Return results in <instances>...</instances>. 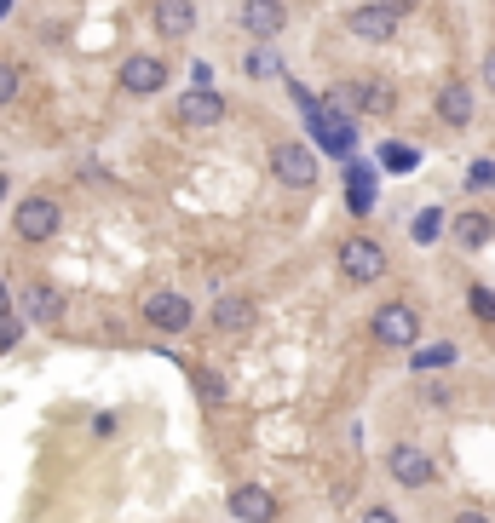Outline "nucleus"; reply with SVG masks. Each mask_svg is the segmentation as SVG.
<instances>
[{"instance_id": "9", "label": "nucleus", "mask_w": 495, "mask_h": 523, "mask_svg": "<svg viewBox=\"0 0 495 523\" xmlns=\"http://www.w3.org/2000/svg\"><path fill=\"white\" fill-rule=\"evenodd\" d=\"M375 334H380V345H415L421 322H415L409 305H380V311H375Z\"/></svg>"}, {"instance_id": "3", "label": "nucleus", "mask_w": 495, "mask_h": 523, "mask_svg": "<svg viewBox=\"0 0 495 523\" xmlns=\"http://www.w3.org/2000/svg\"><path fill=\"white\" fill-rule=\"evenodd\" d=\"M271 173L288 184V190H317V156H311V144H277L271 150Z\"/></svg>"}, {"instance_id": "28", "label": "nucleus", "mask_w": 495, "mask_h": 523, "mask_svg": "<svg viewBox=\"0 0 495 523\" xmlns=\"http://www.w3.org/2000/svg\"><path fill=\"white\" fill-rule=\"evenodd\" d=\"M380 6H386V12H392V18H409V12H415V0H380Z\"/></svg>"}, {"instance_id": "31", "label": "nucleus", "mask_w": 495, "mask_h": 523, "mask_svg": "<svg viewBox=\"0 0 495 523\" xmlns=\"http://www.w3.org/2000/svg\"><path fill=\"white\" fill-rule=\"evenodd\" d=\"M455 523H490L484 512H455Z\"/></svg>"}, {"instance_id": "12", "label": "nucleus", "mask_w": 495, "mask_h": 523, "mask_svg": "<svg viewBox=\"0 0 495 523\" xmlns=\"http://www.w3.org/2000/svg\"><path fill=\"white\" fill-rule=\"evenodd\" d=\"M283 23H288L283 0H248V6H242V29H248V35H260V41H271Z\"/></svg>"}, {"instance_id": "5", "label": "nucleus", "mask_w": 495, "mask_h": 523, "mask_svg": "<svg viewBox=\"0 0 495 523\" xmlns=\"http://www.w3.org/2000/svg\"><path fill=\"white\" fill-rule=\"evenodd\" d=\"M12 225H18V236H24V242H47V236H58L64 213H58V202H47V196H29V202H18Z\"/></svg>"}, {"instance_id": "11", "label": "nucleus", "mask_w": 495, "mask_h": 523, "mask_svg": "<svg viewBox=\"0 0 495 523\" xmlns=\"http://www.w3.org/2000/svg\"><path fill=\"white\" fill-rule=\"evenodd\" d=\"M179 115H185L190 127H219V121H225V98L213 87H190L185 98H179Z\"/></svg>"}, {"instance_id": "17", "label": "nucleus", "mask_w": 495, "mask_h": 523, "mask_svg": "<svg viewBox=\"0 0 495 523\" xmlns=\"http://www.w3.org/2000/svg\"><path fill=\"white\" fill-rule=\"evenodd\" d=\"M24 305H29V317H35V322H58V317H64V299L52 294L47 282H29V288H24Z\"/></svg>"}, {"instance_id": "14", "label": "nucleus", "mask_w": 495, "mask_h": 523, "mask_svg": "<svg viewBox=\"0 0 495 523\" xmlns=\"http://www.w3.org/2000/svg\"><path fill=\"white\" fill-rule=\"evenodd\" d=\"M150 18H156V29H162L167 41H179V35H190V23H196V6L190 0H156Z\"/></svg>"}, {"instance_id": "18", "label": "nucleus", "mask_w": 495, "mask_h": 523, "mask_svg": "<svg viewBox=\"0 0 495 523\" xmlns=\"http://www.w3.org/2000/svg\"><path fill=\"white\" fill-rule=\"evenodd\" d=\"M490 230H495L490 213H461V219H455V236H461L467 248H484V242H490Z\"/></svg>"}, {"instance_id": "29", "label": "nucleus", "mask_w": 495, "mask_h": 523, "mask_svg": "<svg viewBox=\"0 0 495 523\" xmlns=\"http://www.w3.org/2000/svg\"><path fill=\"white\" fill-rule=\"evenodd\" d=\"M363 523H398V518H392L386 506H369V512H363Z\"/></svg>"}, {"instance_id": "16", "label": "nucleus", "mask_w": 495, "mask_h": 523, "mask_svg": "<svg viewBox=\"0 0 495 523\" xmlns=\"http://www.w3.org/2000/svg\"><path fill=\"white\" fill-rule=\"evenodd\" d=\"M438 115H444L449 127H467L472 121V92L461 87V81H449V87L438 92Z\"/></svg>"}, {"instance_id": "30", "label": "nucleus", "mask_w": 495, "mask_h": 523, "mask_svg": "<svg viewBox=\"0 0 495 523\" xmlns=\"http://www.w3.org/2000/svg\"><path fill=\"white\" fill-rule=\"evenodd\" d=\"M484 87L495 92V46H490V58H484Z\"/></svg>"}, {"instance_id": "25", "label": "nucleus", "mask_w": 495, "mask_h": 523, "mask_svg": "<svg viewBox=\"0 0 495 523\" xmlns=\"http://www.w3.org/2000/svg\"><path fill=\"white\" fill-rule=\"evenodd\" d=\"M248 75H254V81H260V75H277V52H254V58H248Z\"/></svg>"}, {"instance_id": "33", "label": "nucleus", "mask_w": 495, "mask_h": 523, "mask_svg": "<svg viewBox=\"0 0 495 523\" xmlns=\"http://www.w3.org/2000/svg\"><path fill=\"white\" fill-rule=\"evenodd\" d=\"M0 196H6V179H0Z\"/></svg>"}, {"instance_id": "24", "label": "nucleus", "mask_w": 495, "mask_h": 523, "mask_svg": "<svg viewBox=\"0 0 495 523\" xmlns=\"http://www.w3.org/2000/svg\"><path fill=\"white\" fill-rule=\"evenodd\" d=\"M467 305L478 311V317H490V322H495V294H490V288H472V294H467Z\"/></svg>"}, {"instance_id": "27", "label": "nucleus", "mask_w": 495, "mask_h": 523, "mask_svg": "<svg viewBox=\"0 0 495 523\" xmlns=\"http://www.w3.org/2000/svg\"><path fill=\"white\" fill-rule=\"evenodd\" d=\"M467 184H472V190H478V184H495V167H490V161H472Z\"/></svg>"}, {"instance_id": "23", "label": "nucleus", "mask_w": 495, "mask_h": 523, "mask_svg": "<svg viewBox=\"0 0 495 523\" xmlns=\"http://www.w3.org/2000/svg\"><path fill=\"white\" fill-rule=\"evenodd\" d=\"M444 363H455V351H449V345H432V351H415V368H444Z\"/></svg>"}, {"instance_id": "15", "label": "nucleus", "mask_w": 495, "mask_h": 523, "mask_svg": "<svg viewBox=\"0 0 495 523\" xmlns=\"http://www.w3.org/2000/svg\"><path fill=\"white\" fill-rule=\"evenodd\" d=\"M213 328H225V334L254 328V299H219V305H213Z\"/></svg>"}, {"instance_id": "1", "label": "nucleus", "mask_w": 495, "mask_h": 523, "mask_svg": "<svg viewBox=\"0 0 495 523\" xmlns=\"http://www.w3.org/2000/svg\"><path fill=\"white\" fill-rule=\"evenodd\" d=\"M340 276L363 288V282H380L386 276V248L369 242V236H352V242H340Z\"/></svg>"}, {"instance_id": "20", "label": "nucleus", "mask_w": 495, "mask_h": 523, "mask_svg": "<svg viewBox=\"0 0 495 523\" xmlns=\"http://www.w3.org/2000/svg\"><path fill=\"white\" fill-rule=\"evenodd\" d=\"M438 230H444V213H438V207L415 213V242H438Z\"/></svg>"}, {"instance_id": "10", "label": "nucleus", "mask_w": 495, "mask_h": 523, "mask_svg": "<svg viewBox=\"0 0 495 523\" xmlns=\"http://www.w3.org/2000/svg\"><path fill=\"white\" fill-rule=\"evenodd\" d=\"M162 81H167V64L150 58V52H133V58L121 64V87L127 92H162Z\"/></svg>"}, {"instance_id": "7", "label": "nucleus", "mask_w": 495, "mask_h": 523, "mask_svg": "<svg viewBox=\"0 0 495 523\" xmlns=\"http://www.w3.org/2000/svg\"><path fill=\"white\" fill-rule=\"evenodd\" d=\"M386 472H392L403 489H426V483H432V455L415 449V443H398V449L386 455Z\"/></svg>"}, {"instance_id": "32", "label": "nucleus", "mask_w": 495, "mask_h": 523, "mask_svg": "<svg viewBox=\"0 0 495 523\" xmlns=\"http://www.w3.org/2000/svg\"><path fill=\"white\" fill-rule=\"evenodd\" d=\"M6 6H12V0H0V18H6Z\"/></svg>"}, {"instance_id": "22", "label": "nucleus", "mask_w": 495, "mask_h": 523, "mask_svg": "<svg viewBox=\"0 0 495 523\" xmlns=\"http://www.w3.org/2000/svg\"><path fill=\"white\" fill-rule=\"evenodd\" d=\"M380 167H392V173H409V167H415V150L392 144V150H380Z\"/></svg>"}, {"instance_id": "2", "label": "nucleus", "mask_w": 495, "mask_h": 523, "mask_svg": "<svg viewBox=\"0 0 495 523\" xmlns=\"http://www.w3.org/2000/svg\"><path fill=\"white\" fill-rule=\"evenodd\" d=\"M306 127H311V138L329 150V156H352V144H357V127H352V115L346 110H306Z\"/></svg>"}, {"instance_id": "21", "label": "nucleus", "mask_w": 495, "mask_h": 523, "mask_svg": "<svg viewBox=\"0 0 495 523\" xmlns=\"http://www.w3.org/2000/svg\"><path fill=\"white\" fill-rule=\"evenodd\" d=\"M196 397H208V403H225V380L202 368V374H196Z\"/></svg>"}, {"instance_id": "8", "label": "nucleus", "mask_w": 495, "mask_h": 523, "mask_svg": "<svg viewBox=\"0 0 495 523\" xmlns=\"http://www.w3.org/2000/svg\"><path fill=\"white\" fill-rule=\"evenodd\" d=\"M346 29H352L357 41H392V35H398V18H392L380 0H369V6H352Z\"/></svg>"}, {"instance_id": "6", "label": "nucleus", "mask_w": 495, "mask_h": 523, "mask_svg": "<svg viewBox=\"0 0 495 523\" xmlns=\"http://www.w3.org/2000/svg\"><path fill=\"white\" fill-rule=\"evenodd\" d=\"M190 317H196V311H190L185 294H150V299H144V322L162 328V334H185Z\"/></svg>"}, {"instance_id": "19", "label": "nucleus", "mask_w": 495, "mask_h": 523, "mask_svg": "<svg viewBox=\"0 0 495 523\" xmlns=\"http://www.w3.org/2000/svg\"><path fill=\"white\" fill-rule=\"evenodd\" d=\"M369 202H375V179H369V167H352V207L369 213Z\"/></svg>"}, {"instance_id": "26", "label": "nucleus", "mask_w": 495, "mask_h": 523, "mask_svg": "<svg viewBox=\"0 0 495 523\" xmlns=\"http://www.w3.org/2000/svg\"><path fill=\"white\" fill-rule=\"evenodd\" d=\"M12 98H18V69L0 64V104H12Z\"/></svg>"}, {"instance_id": "4", "label": "nucleus", "mask_w": 495, "mask_h": 523, "mask_svg": "<svg viewBox=\"0 0 495 523\" xmlns=\"http://www.w3.org/2000/svg\"><path fill=\"white\" fill-rule=\"evenodd\" d=\"M334 110L386 115L392 110V87H386V81H340V87H334Z\"/></svg>"}, {"instance_id": "13", "label": "nucleus", "mask_w": 495, "mask_h": 523, "mask_svg": "<svg viewBox=\"0 0 495 523\" xmlns=\"http://www.w3.org/2000/svg\"><path fill=\"white\" fill-rule=\"evenodd\" d=\"M231 512L242 523H271L277 518V501H271V489H260V483H242L231 495Z\"/></svg>"}]
</instances>
